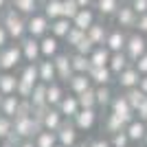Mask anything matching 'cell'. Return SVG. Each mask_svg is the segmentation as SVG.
Segmentation results:
<instances>
[{
    "label": "cell",
    "instance_id": "obj_52",
    "mask_svg": "<svg viewBox=\"0 0 147 147\" xmlns=\"http://www.w3.org/2000/svg\"><path fill=\"white\" fill-rule=\"evenodd\" d=\"M138 88H141V90L147 94V75H143V77H141V84H138Z\"/></svg>",
    "mask_w": 147,
    "mask_h": 147
},
{
    "label": "cell",
    "instance_id": "obj_59",
    "mask_svg": "<svg viewBox=\"0 0 147 147\" xmlns=\"http://www.w3.org/2000/svg\"><path fill=\"white\" fill-rule=\"evenodd\" d=\"M143 147H147V136H145V141H143Z\"/></svg>",
    "mask_w": 147,
    "mask_h": 147
},
{
    "label": "cell",
    "instance_id": "obj_19",
    "mask_svg": "<svg viewBox=\"0 0 147 147\" xmlns=\"http://www.w3.org/2000/svg\"><path fill=\"white\" fill-rule=\"evenodd\" d=\"M59 44L61 40H57L55 35H46L40 40V49H42V59H55L57 55H59L61 51H59Z\"/></svg>",
    "mask_w": 147,
    "mask_h": 147
},
{
    "label": "cell",
    "instance_id": "obj_24",
    "mask_svg": "<svg viewBox=\"0 0 147 147\" xmlns=\"http://www.w3.org/2000/svg\"><path fill=\"white\" fill-rule=\"evenodd\" d=\"M68 92H73V94H81V92H86L88 88H92V81L88 75H79V73H75L70 79H68Z\"/></svg>",
    "mask_w": 147,
    "mask_h": 147
},
{
    "label": "cell",
    "instance_id": "obj_47",
    "mask_svg": "<svg viewBox=\"0 0 147 147\" xmlns=\"http://www.w3.org/2000/svg\"><path fill=\"white\" fill-rule=\"evenodd\" d=\"M11 44V35H9V31L2 26V22H0V51L5 49V46H9Z\"/></svg>",
    "mask_w": 147,
    "mask_h": 147
},
{
    "label": "cell",
    "instance_id": "obj_5",
    "mask_svg": "<svg viewBox=\"0 0 147 147\" xmlns=\"http://www.w3.org/2000/svg\"><path fill=\"white\" fill-rule=\"evenodd\" d=\"M147 53V37L143 35V33H138V31H132L127 35V44H125V55L132 59V64H134L136 59H141L143 55Z\"/></svg>",
    "mask_w": 147,
    "mask_h": 147
},
{
    "label": "cell",
    "instance_id": "obj_15",
    "mask_svg": "<svg viewBox=\"0 0 147 147\" xmlns=\"http://www.w3.org/2000/svg\"><path fill=\"white\" fill-rule=\"evenodd\" d=\"M53 61H55V68H57V79L61 84H68V79L75 75L73 61H70V53H59Z\"/></svg>",
    "mask_w": 147,
    "mask_h": 147
},
{
    "label": "cell",
    "instance_id": "obj_29",
    "mask_svg": "<svg viewBox=\"0 0 147 147\" xmlns=\"http://www.w3.org/2000/svg\"><path fill=\"white\" fill-rule=\"evenodd\" d=\"M64 97H66V90L61 86V81H55V84H49V86H46V101H49L51 108H57Z\"/></svg>",
    "mask_w": 147,
    "mask_h": 147
},
{
    "label": "cell",
    "instance_id": "obj_55",
    "mask_svg": "<svg viewBox=\"0 0 147 147\" xmlns=\"http://www.w3.org/2000/svg\"><path fill=\"white\" fill-rule=\"evenodd\" d=\"M46 2H49V0H37V5H40V7H44Z\"/></svg>",
    "mask_w": 147,
    "mask_h": 147
},
{
    "label": "cell",
    "instance_id": "obj_54",
    "mask_svg": "<svg viewBox=\"0 0 147 147\" xmlns=\"http://www.w3.org/2000/svg\"><path fill=\"white\" fill-rule=\"evenodd\" d=\"M18 147H35V143H33V141H22Z\"/></svg>",
    "mask_w": 147,
    "mask_h": 147
},
{
    "label": "cell",
    "instance_id": "obj_62",
    "mask_svg": "<svg viewBox=\"0 0 147 147\" xmlns=\"http://www.w3.org/2000/svg\"><path fill=\"white\" fill-rule=\"evenodd\" d=\"M121 2H123V5H125V2H129V0H121Z\"/></svg>",
    "mask_w": 147,
    "mask_h": 147
},
{
    "label": "cell",
    "instance_id": "obj_60",
    "mask_svg": "<svg viewBox=\"0 0 147 147\" xmlns=\"http://www.w3.org/2000/svg\"><path fill=\"white\" fill-rule=\"evenodd\" d=\"M55 147H66V145H61V143H57V145H55Z\"/></svg>",
    "mask_w": 147,
    "mask_h": 147
},
{
    "label": "cell",
    "instance_id": "obj_50",
    "mask_svg": "<svg viewBox=\"0 0 147 147\" xmlns=\"http://www.w3.org/2000/svg\"><path fill=\"white\" fill-rule=\"evenodd\" d=\"M136 119H141V121L147 123V99L138 105V110H136Z\"/></svg>",
    "mask_w": 147,
    "mask_h": 147
},
{
    "label": "cell",
    "instance_id": "obj_43",
    "mask_svg": "<svg viewBox=\"0 0 147 147\" xmlns=\"http://www.w3.org/2000/svg\"><path fill=\"white\" fill-rule=\"evenodd\" d=\"M81 11V7L77 0H64V18L68 20H75V16Z\"/></svg>",
    "mask_w": 147,
    "mask_h": 147
},
{
    "label": "cell",
    "instance_id": "obj_13",
    "mask_svg": "<svg viewBox=\"0 0 147 147\" xmlns=\"http://www.w3.org/2000/svg\"><path fill=\"white\" fill-rule=\"evenodd\" d=\"M141 77H143V75L138 73V70L134 68V64H132V66L125 68L121 75H117V86L121 88L123 92H125V90H132V88H138Z\"/></svg>",
    "mask_w": 147,
    "mask_h": 147
},
{
    "label": "cell",
    "instance_id": "obj_20",
    "mask_svg": "<svg viewBox=\"0 0 147 147\" xmlns=\"http://www.w3.org/2000/svg\"><path fill=\"white\" fill-rule=\"evenodd\" d=\"M108 33H110V26L105 24L103 20H97L94 24L88 29V33L86 35L90 37L92 42L97 44V46H105V40H108Z\"/></svg>",
    "mask_w": 147,
    "mask_h": 147
},
{
    "label": "cell",
    "instance_id": "obj_41",
    "mask_svg": "<svg viewBox=\"0 0 147 147\" xmlns=\"http://www.w3.org/2000/svg\"><path fill=\"white\" fill-rule=\"evenodd\" d=\"M11 134H13V119L5 117V114H0V143L7 141Z\"/></svg>",
    "mask_w": 147,
    "mask_h": 147
},
{
    "label": "cell",
    "instance_id": "obj_25",
    "mask_svg": "<svg viewBox=\"0 0 147 147\" xmlns=\"http://www.w3.org/2000/svg\"><path fill=\"white\" fill-rule=\"evenodd\" d=\"M18 77L20 81H24V84H29V86H37L40 84V73H37V64H22V66L18 68Z\"/></svg>",
    "mask_w": 147,
    "mask_h": 147
},
{
    "label": "cell",
    "instance_id": "obj_34",
    "mask_svg": "<svg viewBox=\"0 0 147 147\" xmlns=\"http://www.w3.org/2000/svg\"><path fill=\"white\" fill-rule=\"evenodd\" d=\"M70 61H73V70L79 75H88L90 73V57L88 55H81V53H70Z\"/></svg>",
    "mask_w": 147,
    "mask_h": 147
},
{
    "label": "cell",
    "instance_id": "obj_14",
    "mask_svg": "<svg viewBox=\"0 0 147 147\" xmlns=\"http://www.w3.org/2000/svg\"><path fill=\"white\" fill-rule=\"evenodd\" d=\"M57 110L61 112V117L66 119V121H73V119L79 114V110H81L77 94H73V92H66V97L61 99V103L57 105Z\"/></svg>",
    "mask_w": 147,
    "mask_h": 147
},
{
    "label": "cell",
    "instance_id": "obj_11",
    "mask_svg": "<svg viewBox=\"0 0 147 147\" xmlns=\"http://www.w3.org/2000/svg\"><path fill=\"white\" fill-rule=\"evenodd\" d=\"M57 143L66 147H77L79 145V129L75 127L73 121H64L59 129H57Z\"/></svg>",
    "mask_w": 147,
    "mask_h": 147
},
{
    "label": "cell",
    "instance_id": "obj_32",
    "mask_svg": "<svg viewBox=\"0 0 147 147\" xmlns=\"http://www.w3.org/2000/svg\"><path fill=\"white\" fill-rule=\"evenodd\" d=\"M42 13L51 20V22L64 18V0H49V2L42 7Z\"/></svg>",
    "mask_w": 147,
    "mask_h": 147
},
{
    "label": "cell",
    "instance_id": "obj_9",
    "mask_svg": "<svg viewBox=\"0 0 147 147\" xmlns=\"http://www.w3.org/2000/svg\"><path fill=\"white\" fill-rule=\"evenodd\" d=\"M20 49H22V55H24V61L26 64H37L42 59V49H40V40L26 35L24 40H20Z\"/></svg>",
    "mask_w": 147,
    "mask_h": 147
},
{
    "label": "cell",
    "instance_id": "obj_6",
    "mask_svg": "<svg viewBox=\"0 0 147 147\" xmlns=\"http://www.w3.org/2000/svg\"><path fill=\"white\" fill-rule=\"evenodd\" d=\"M26 31H29L31 37H35V40H42L51 33V20L44 16L42 11H37L35 16H31L26 18Z\"/></svg>",
    "mask_w": 147,
    "mask_h": 147
},
{
    "label": "cell",
    "instance_id": "obj_28",
    "mask_svg": "<svg viewBox=\"0 0 147 147\" xmlns=\"http://www.w3.org/2000/svg\"><path fill=\"white\" fill-rule=\"evenodd\" d=\"M129 66H132V59L125 55V51H121V53H112L110 64H108V68L114 73V77H117V75H121L123 70H125V68H129Z\"/></svg>",
    "mask_w": 147,
    "mask_h": 147
},
{
    "label": "cell",
    "instance_id": "obj_40",
    "mask_svg": "<svg viewBox=\"0 0 147 147\" xmlns=\"http://www.w3.org/2000/svg\"><path fill=\"white\" fill-rule=\"evenodd\" d=\"M84 37H86V31H81V29H77V26H73V31L66 35V40H64V42H66L68 49L75 51V49L81 44V40H84Z\"/></svg>",
    "mask_w": 147,
    "mask_h": 147
},
{
    "label": "cell",
    "instance_id": "obj_48",
    "mask_svg": "<svg viewBox=\"0 0 147 147\" xmlns=\"http://www.w3.org/2000/svg\"><path fill=\"white\" fill-rule=\"evenodd\" d=\"M134 68H136L141 75H147V53L141 57V59H136V61H134Z\"/></svg>",
    "mask_w": 147,
    "mask_h": 147
},
{
    "label": "cell",
    "instance_id": "obj_16",
    "mask_svg": "<svg viewBox=\"0 0 147 147\" xmlns=\"http://www.w3.org/2000/svg\"><path fill=\"white\" fill-rule=\"evenodd\" d=\"M88 77H90L92 86L99 88V86H112V81H117V77H114V73H112L108 66L103 68H90V73H88Z\"/></svg>",
    "mask_w": 147,
    "mask_h": 147
},
{
    "label": "cell",
    "instance_id": "obj_2",
    "mask_svg": "<svg viewBox=\"0 0 147 147\" xmlns=\"http://www.w3.org/2000/svg\"><path fill=\"white\" fill-rule=\"evenodd\" d=\"M40 129H42V125H40V121L33 114H18V117L13 119V132L22 141H33Z\"/></svg>",
    "mask_w": 147,
    "mask_h": 147
},
{
    "label": "cell",
    "instance_id": "obj_39",
    "mask_svg": "<svg viewBox=\"0 0 147 147\" xmlns=\"http://www.w3.org/2000/svg\"><path fill=\"white\" fill-rule=\"evenodd\" d=\"M123 94H125V99H127V103L134 108V112L138 110V105H141L143 101L147 99V94L141 90V88H132V90H125Z\"/></svg>",
    "mask_w": 147,
    "mask_h": 147
},
{
    "label": "cell",
    "instance_id": "obj_57",
    "mask_svg": "<svg viewBox=\"0 0 147 147\" xmlns=\"http://www.w3.org/2000/svg\"><path fill=\"white\" fill-rule=\"evenodd\" d=\"M77 147H90V145H88V143H79Z\"/></svg>",
    "mask_w": 147,
    "mask_h": 147
},
{
    "label": "cell",
    "instance_id": "obj_1",
    "mask_svg": "<svg viewBox=\"0 0 147 147\" xmlns=\"http://www.w3.org/2000/svg\"><path fill=\"white\" fill-rule=\"evenodd\" d=\"M0 22L9 31L11 42H20V40H24L29 35V31H26V18L22 13H18L13 7H9V9H5V11L0 13Z\"/></svg>",
    "mask_w": 147,
    "mask_h": 147
},
{
    "label": "cell",
    "instance_id": "obj_58",
    "mask_svg": "<svg viewBox=\"0 0 147 147\" xmlns=\"http://www.w3.org/2000/svg\"><path fill=\"white\" fill-rule=\"evenodd\" d=\"M0 147H11V145H9V143H0Z\"/></svg>",
    "mask_w": 147,
    "mask_h": 147
},
{
    "label": "cell",
    "instance_id": "obj_36",
    "mask_svg": "<svg viewBox=\"0 0 147 147\" xmlns=\"http://www.w3.org/2000/svg\"><path fill=\"white\" fill-rule=\"evenodd\" d=\"M97 90V105H99V110H105V108H110V103L114 101V92H112V86H99L94 88Z\"/></svg>",
    "mask_w": 147,
    "mask_h": 147
},
{
    "label": "cell",
    "instance_id": "obj_4",
    "mask_svg": "<svg viewBox=\"0 0 147 147\" xmlns=\"http://www.w3.org/2000/svg\"><path fill=\"white\" fill-rule=\"evenodd\" d=\"M33 117L40 121L42 129H49V132H57V129L64 125L66 119L61 117V112L57 108H44V110H35L33 112Z\"/></svg>",
    "mask_w": 147,
    "mask_h": 147
},
{
    "label": "cell",
    "instance_id": "obj_37",
    "mask_svg": "<svg viewBox=\"0 0 147 147\" xmlns=\"http://www.w3.org/2000/svg\"><path fill=\"white\" fill-rule=\"evenodd\" d=\"M35 147H55L57 145V132H49V129H40L33 138Z\"/></svg>",
    "mask_w": 147,
    "mask_h": 147
},
{
    "label": "cell",
    "instance_id": "obj_27",
    "mask_svg": "<svg viewBox=\"0 0 147 147\" xmlns=\"http://www.w3.org/2000/svg\"><path fill=\"white\" fill-rule=\"evenodd\" d=\"M125 127H127V123L108 110V114L103 117V132H105V134L112 136V134H117V132H123Z\"/></svg>",
    "mask_w": 147,
    "mask_h": 147
},
{
    "label": "cell",
    "instance_id": "obj_44",
    "mask_svg": "<svg viewBox=\"0 0 147 147\" xmlns=\"http://www.w3.org/2000/svg\"><path fill=\"white\" fill-rule=\"evenodd\" d=\"M94 49H97V44H94V42L90 40V37L86 35L84 40H81V44H79V46H77V49L73 51V53H81V55H88V57H90Z\"/></svg>",
    "mask_w": 147,
    "mask_h": 147
},
{
    "label": "cell",
    "instance_id": "obj_30",
    "mask_svg": "<svg viewBox=\"0 0 147 147\" xmlns=\"http://www.w3.org/2000/svg\"><path fill=\"white\" fill-rule=\"evenodd\" d=\"M73 31V20L68 18H59L51 22V35H55L57 40H66V35Z\"/></svg>",
    "mask_w": 147,
    "mask_h": 147
},
{
    "label": "cell",
    "instance_id": "obj_53",
    "mask_svg": "<svg viewBox=\"0 0 147 147\" xmlns=\"http://www.w3.org/2000/svg\"><path fill=\"white\" fill-rule=\"evenodd\" d=\"M9 7H11V0H0V13L5 9H9Z\"/></svg>",
    "mask_w": 147,
    "mask_h": 147
},
{
    "label": "cell",
    "instance_id": "obj_10",
    "mask_svg": "<svg viewBox=\"0 0 147 147\" xmlns=\"http://www.w3.org/2000/svg\"><path fill=\"white\" fill-rule=\"evenodd\" d=\"M127 31L119 29V26H112L110 33H108V40H105V49L110 53H121L125 51V44H127Z\"/></svg>",
    "mask_w": 147,
    "mask_h": 147
},
{
    "label": "cell",
    "instance_id": "obj_12",
    "mask_svg": "<svg viewBox=\"0 0 147 147\" xmlns=\"http://www.w3.org/2000/svg\"><path fill=\"white\" fill-rule=\"evenodd\" d=\"M99 121V114H97V108H92V110H84L81 108L79 114L73 119L75 127L79 129V132H90V129H94V125H97Z\"/></svg>",
    "mask_w": 147,
    "mask_h": 147
},
{
    "label": "cell",
    "instance_id": "obj_3",
    "mask_svg": "<svg viewBox=\"0 0 147 147\" xmlns=\"http://www.w3.org/2000/svg\"><path fill=\"white\" fill-rule=\"evenodd\" d=\"M0 64H2V70H7V73H13L16 68L24 64V55H22V49L18 42H11L9 46L0 51Z\"/></svg>",
    "mask_w": 147,
    "mask_h": 147
},
{
    "label": "cell",
    "instance_id": "obj_56",
    "mask_svg": "<svg viewBox=\"0 0 147 147\" xmlns=\"http://www.w3.org/2000/svg\"><path fill=\"white\" fill-rule=\"evenodd\" d=\"M2 101H5V94H2V92H0V108H2Z\"/></svg>",
    "mask_w": 147,
    "mask_h": 147
},
{
    "label": "cell",
    "instance_id": "obj_42",
    "mask_svg": "<svg viewBox=\"0 0 147 147\" xmlns=\"http://www.w3.org/2000/svg\"><path fill=\"white\" fill-rule=\"evenodd\" d=\"M108 138H110L112 147H132V141H129V136H127L125 129H123V132H117V134H112V136H108Z\"/></svg>",
    "mask_w": 147,
    "mask_h": 147
},
{
    "label": "cell",
    "instance_id": "obj_35",
    "mask_svg": "<svg viewBox=\"0 0 147 147\" xmlns=\"http://www.w3.org/2000/svg\"><path fill=\"white\" fill-rule=\"evenodd\" d=\"M110 57H112V53L105 49V46H97V49L92 51V55H90V64L94 68H103V66L110 64Z\"/></svg>",
    "mask_w": 147,
    "mask_h": 147
},
{
    "label": "cell",
    "instance_id": "obj_46",
    "mask_svg": "<svg viewBox=\"0 0 147 147\" xmlns=\"http://www.w3.org/2000/svg\"><path fill=\"white\" fill-rule=\"evenodd\" d=\"M88 145H90V147H112V143H110L108 136H97V138L88 141Z\"/></svg>",
    "mask_w": 147,
    "mask_h": 147
},
{
    "label": "cell",
    "instance_id": "obj_33",
    "mask_svg": "<svg viewBox=\"0 0 147 147\" xmlns=\"http://www.w3.org/2000/svg\"><path fill=\"white\" fill-rule=\"evenodd\" d=\"M11 7L16 9L18 13H22L24 18H31V16H35L40 5H37V0H11Z\"/></svg>",
    "mask_w": 147,
    "mask_h": 147
},
{
    "label": "cell",
    "instance_id": "obj_51",
    "mask_svg": "<svg viewBox=\"0 0 147 147\" xmlns=\"http://www.w3.org/2000/svg\"><path fill=\"white\" fill-rule=\"evenodd\" d=\"M77 2H79L81 9H94V2H97V0H77Z\"/></svg>",
    "mask_w": 147,
    "mask_h": 147
},
{
    "label": "cell",
    "instance_id": "obj_17",
    "mask_svg": "<svg viewBox=\"0 0 147 147\" xmlns=\"http://www.w3.org/2000/svg\"><path fill=\"white\" fill-rule=\"evenodd\" d=\"M121 0H97L94 2V11H97L99 20H110L117 16V11L121 9Z\"/></svg>",
    "mask_w": 147,
    "mask_h": 147
},
{
    "label": "cell",
    "instance_id": "obj_8",
    "mask_svg": "<svg viewBox=\"0 0 147 147\" xmlns=\"http://www.w3.org/2000/svg\"><path fill=\"white\" fill-rule=\"evenodd\" d=\"M108 110L112 112V114H117L119 119H123L125 123H132L136 119V112H134V108L127 103V99H125V94H117L114 97V101L110 103V108Z\"/></svg>",
    "mask_w": 147,
    "mask_h": 147
},
{
    "label": "cell",
    "instance_id": "obj_22",
    "mask_svg": "<svg viewBox=\"0 0 147 147\" xmlns=\"http://www.w3.org/2000/svg\"><path fill=\"white\" fill-rule=\"evenodd\" d=\"M97 20L99 18H97V11H94V9H81V11L75 16L73 26H77V29H81V31H86V33H88V29H90Z\"/></svg>",
    "mask_w": 147,
    "mask_h": 147
},
{
    "label": "cell",
    "instance_id": "obj_23",
    "mask_svg": "<svg viewBox=\"0 0 147 147\" xmlns=\"http://www.w3.org/2000/svg\"><path fill=\"white\" fill-rule=\"evenodd\" d=\"M22 101H24V99H20L18 94H9V97H5L2 108H0V114H5V117H9V119H16L20 114Z\"/></svg>",
    "mask_w": 147,
    "mask_h": 147
},
{
    "label": "cell",
    "instance_id": "obj_61",
    "mask_svg": "<svg viewBox=\"0 0 147 147\" xmlns=\"http://www.w3.org/2000/svg\"><path fill=\"white\" fill-rule=\"evenodd\" d=\"M2 73H5V70H2V64H0V75H2Z\"/></svg>",
    "mask_w": 147,
    "mask_h": 147
},
{
    "label": "cell",
    "instance_id": "obj_49",
    "mask_svg": "<svg viewBox=\"0 0 147 147\" xmlns=\"http://www.w3.org/2000/svg\"><path fill=\"white\" fill-rule=\"evenodd\" d=\"M136 31H138V33H143V35L147 37V13H145V16H138V22H136Z\"/></svg>",
    "mask_w": 147,
    "mask_h": 147
},
{
    "label": "cell",
    "instance_id": "obj_26",
    "mask_svg": "<svg viewBox=\"0 0 147 147\" xmlns=\"http://www.w3.org/2000/svg\"><path fill=\"white\" fill-rule=\"evenodd\" d=\"M18 84H20V77L18 73H2L0 75V92L5 94V97H9V94H16V90H18Z\"/></svg>",
    "mask_w": 147,
    "mask_h": 147
},
{
    "label": "cell",
    "instance_id": "obj_45",
    "mask_svg": "<svg viewBox=\"0 0 147 147\" xmlns=\"http://www.w3.org/2000/svg\"><path fill=\"white\" fill-rule=\"evenodd\" d=\"M127 5L132 7L138 16H145V13H147V0H129Z\"/></svg>",
    "mask_w": 147,
    "mask_h": 147
},
{
    "label": "cell",
    "instance_id": "obj_7",
    "mask_svg": "<svg viewBox=\"0 0 147 147\" xmlns=\"http://www.w3.org/2000/svg\"><path fill=\"white\" fill-rule=\"evenodd\" d=\"M114 26H119V29L123 31H136V22H138V13L132 9V7L125 2V5H121V9L117 11V16H114Z\"/></svg>",
    "mask_w": 147,
    "mask_h": 147
},
{
    "label": "cell",
    "instance_id": "obj_38",
    "mask_svg": "<svg viewBox=\"0 0 147 147\" xmlns=\"http://www.w3.org/2000/svg\"><path fill=\"white\" fill-rule=\"evenodd\" d=\"M77 99H79V105L84 108V110H92V108H97V90H94V86L88 88L86 92H81V94H77Z\"/></svg>",
    "mask_w": 147,
    "mask_h": 147
},
{
    "label": "cell",
    "instance_id": "obj_31",
    "mask_svg": "<svg viewBox=\"0 0 147 147\" xmlns=\"http://www.w3.org/2000/svg\"><path fill=\"white\" fill-rule=\"evenodd\" d=\"M31 105H33V112L35 110H44V108H51L49 101H46V84H37L35 90H33V97L29 99Z\"/></svg>",
    "mask_w": 147,
    "mask_h": 147
},
{
    "label": "cell",
    "instance_id": "obj_21",
    "mask_svg": "<svg viewBox=\"0 0 147 147\" xmlns=\"http://www.w3.org/2000/svg\"><path fill=\"white\" fill-rule=\"evenodd\" d=\"M125 132H127L132 143H141L143 145V141H145V136H147V123L141 121V119H134L132 123H127Z\"/></svg>",
    "mask_w": 147,
    "mask_h": 147
},
{
    "label": "cell",
    "instance_id": "obj_18",
    "mask_svg": "<svg viewBox=\"0 0 147 147\" xmlns=\"http://www.w3.org/2000/svg\"><path fill=\"white\" fill-rule=\"evenodd\" d=\"M37 73H40V84H55L57 79V68L53 59H40L37 61Z\"/></svg>",
    "mask_w": 147,
    "mask_h": 147
}]
</instances>
